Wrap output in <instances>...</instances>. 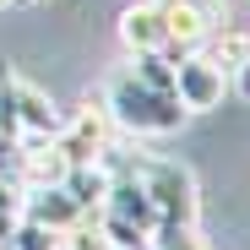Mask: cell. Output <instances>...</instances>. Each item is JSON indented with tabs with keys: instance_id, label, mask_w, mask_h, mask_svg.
<instances>
[{
	"instance_id": "3957f363",
	"label": "cell",
	"mask_w": 250,
	"mask_h": 250,
	"mask_svg": "<svg viewBox=\"0 0 250 250\" xmlns=\"http://www.w3.org/2000/svg\"><path fill=\"white\" fill-rule=\"evenodd\" d=\"M55 142H60V152H65L71 163H98V158L120 142V131H114V120L104 114V104H93V98H87L71 120H60Z\"/></svg>"
},
{
	"instance_id": "277c9868",
	"label": "cell",
	"mask_w": 250,
	"mask_h": 250,
	"mask_svg": "<svg viewBox=\"0 0 250 250\" xmlns=\"http://www.w3.org/2000/svg\"><path fill=\"white\" fill-rule=\"evenodd\" d=\"M174 98L185 114H212L229 98V76L207 60V55H174Z\"/></svg>"
},
{
	"instance_id": "8992f818",
	"label": "cell",
	"mask_w": 250,
	"mask_h": 250,
	"mask_svg": "<svg viewBox=\"0 0 250 250\" xmlns=\"http://www.w3.org/2000/svg\"><path fill=\"white\" fill-rule=\"evenodd\" d=\"M22 218H33V223L65 234V229H76L82 218H93V212H82L65 185H38V190H22Z\"/></svg>"
},
{
	"instance_id": "52a82bcc",
	"label": "cell",
	"mask_w": 250,
	"mask_h": 250,
	"mask_svg": "<svg viewBox=\"0 0 250 250\" xmlns=\"http://www.w3.org/2000/svg\"><path fill=\"white\" fill-rule=\"evenodd\" d=\"M218 17H207L201 6H190V0H163V27H169V55H190L201 49V38L212 33Z\"/></svg>"
},
{
	"instance_id": "7c38bea8",
	"label": "cell",
	"mask_w": 250,
	"mask_h": 250,
	"mask_svg": "<svg viewBox=\"0 0 250 250\" xmlns=\"http://www.w3.org/2000/svg\"><path fill=\"white\" fill-rule=\"evenodd\" d=\"M0 11H6V0H0Z\"/></svg>"
},
{
	"instance_id": "7a4b0ae2",
	"label": "cell",
	"mask_w": 250,
	"mask_h": 250,
	"mask_svg": "<svg viewBox=\"0 0 250 250\" xmlns=\"http://www.w3.org/2000/svg\"><path fill=\"white\" fill-rule=\"evenodd\" d=\"M55 131H60V114H55L49 93L0 60V136L22 147L33 136H55Z\"/></svg>"
},
{
	"instance_id": "9c48e42d",
	"label": "cell",
	"mask_w": 250,
	"mask_h": 250,
	"mask_svg": "<svg viewBox=\"0 0 250 250\" xmlns=\"http://www.w3.org/2000/svg\"><path fill=\"white\" fill-rule=\"evenodd\" d=\"M131 76L152 93H174V55H131Z\"/></svg>"
},
{
	"instance_id": "5b68a950",
	"label": "cell",
	"mask_w": 250,
	"mask_h": 250,
	"mask_svg": "<svg viewBox=\"0 0 250 250\" xmlns=\"http://www.w3.org/2000/svg\"><path fill=\"white\" fill-rule=\"evenodd\" d=\"M120 44L131 55H169V27H163V0H136L120 11Z\"/></svg>"
},
{
	"instance_id": "ba28073f",
	"label": "cell",
	"mask_w": 250,
	"mask_h": 250,
	"mask_svg": "<svg viewBox=\"0 0 250 250\" xmlns=\"http://www.w3.org/2000/svg\"><path fill=\"white\" fill-rule=\"evenodd\" d=\"M98 212H109V218H125V223H136V229H147V234L158 229V207L147 201V190H142L136 180H114Z\"/></svg>"
},
{
	"instance_id": "30bf717a",
	"label": "cell",
	"mask_w": 250,
	"mask_h": 250,
	"mask_svg": "<svg viewBox=\"0 0 250 250\" xmlns=\"http://www.w3.org/2000/svg\"><path fill=\"white\" fill-rule=\"evenodd\" d=\"M6 250H60V234H55V229H44V223H33V218H17V223H11Z\"/></svg>"
},
{
	"instance_id": "8fae6325",
	"label": "cell",
	"mask_w": 250,
	"mask_h": 250,
	"mask_svg": "<svg viewBox=\"0 0 250 250\" xmlns=\"http://www.w3.org/2000/svg\"><path fill=\"white\" fill-rule=\"evenodd\" d=\"M6 6H44V0H6Z\"/></svg>"
},
{
	"instance_id": "6da1fadb",
	"label": "cell",
	"mask_w": 250,
	"mask_h": 250,
	"mask_svg": "<svg viewBox=\"0 0 250 250\" xmlns=\"http://www.w3.org/2000/svg\"><path fill=\"white\" fill-rule=\"evenodd\" d=\"M98 104H104V114L114 120V131H125V136H174L180 125H185L180 98L142 87V82L131 76V65L109 76V87H104Z\"/></svg>"
}]
</instances>
